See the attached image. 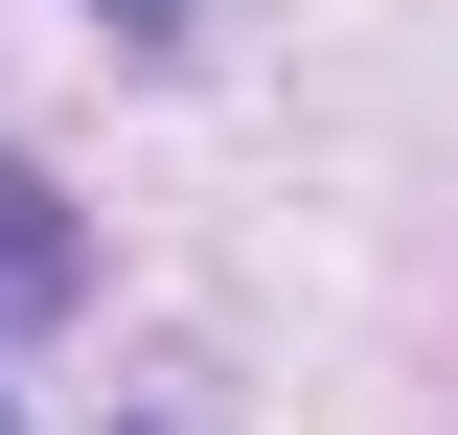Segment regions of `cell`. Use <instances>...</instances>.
Here are the masks:
<instances>
[{
    "label": "cell",
    "mask_w": 458,
    "mask_h": 435,
    "mask_svg": "<svg viewBox=\"0 0 458 435\" xmlns=\"http://www.w3.org/2000/svg\"><path fill=\"white\" fill-rule=\"evenodd\" d=\"M92 23H138V47H161V23H207V0H92Z\"/></svg>",
    "instance_id": "obj_2"
},
{
    "label": "cell",
    "mask_w": 458,
    "mask_h": 435,
    "mask_svg": "<svg viewBox=\"0 0 458 435\" xmlns=\"http://www.w3.org/2000/svg\"><path fill=\"white\" fill-rule=\"evenodd\" d=\"M69 275H92V252H69V207H47L23 161H0V367H23V344L69 321Z\"/></svg>",
    "instance_id": "obj_1"
}]
</instances>
